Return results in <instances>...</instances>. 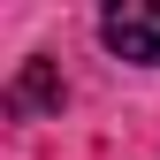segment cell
<instances>
[{"label":"cell","instance_id":"6da1fadb","mask_svg":"<svg viewBox=\"0 0 160 160\" xmlns=\"http://www.w3.org/2000/svg\"><path fill=\"white\" fill-rule=\"evenodd\" d=\"M99 38L122 61H160V0H114L99 15Z\"/></svg>","mask_w":160,"mask_h":160},{"label":"cell","instance_id":"7a4b0ae2","mask_svg":"<svg viewBox=\"0 0 160 160\" xmlns=\"http://www.w3.org/2000/svg\"><path fill=\"white\" fill-rule=\"evenodd\" d=\"M61 76H53V61H23V76L8 84V114H46V107H61Z\"/></svg>","mask_w":160,"mask_h":160}]
</instances>
